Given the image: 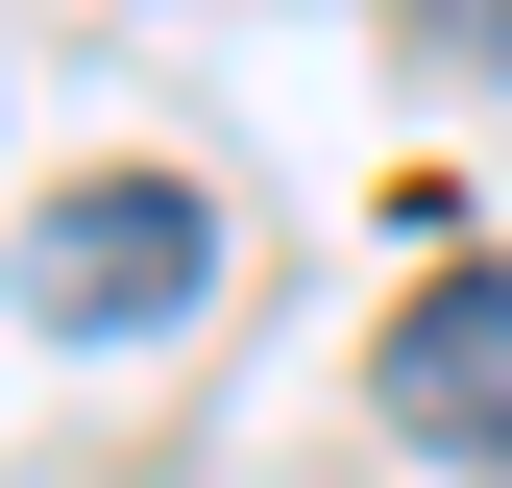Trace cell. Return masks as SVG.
Returning <instances> with one entry per match:
<instances>
[{"instance_id":"obj_1","label":"cell","mask_w":512,"mask_h":488,"mask_svg":"<svg viewBox=\"0 0 512 488\" xmlns=\"http://www.w3.org/2000/svg\"><path fill=\"white\" fill-rule=\"evenodd\" d=\"M220 293V196L196 171H74L25 220V342H171Z\"/></svg>"},{"instance_id":"obj_2","label":"cell","mask_w":512,"mask_h":488,"mask_svg":"<svg viewBox=\"0 0 512 488\" xmlns=\"http://www.w3.org/2000/svg\"><path fill=\"white\" fill-rule=\"evenodd\" d=\"M391 415H415L439 464H488V488H512V269H439L415 318H391Z\"/></svg>"},{"instance_id":"obj_3","label":"cell","mask_w":512,"mask_h":488,"mask_svg":"<svg viewBox=\"0 0 512 488\" xmlns=\"http://www.w3.org/2000/svg\"><path fill=\"white\" fill-rule=\"evenodd\" d=\"M439 49H464V74H512V0H439Z\"/></svg>"}]
</instances>
